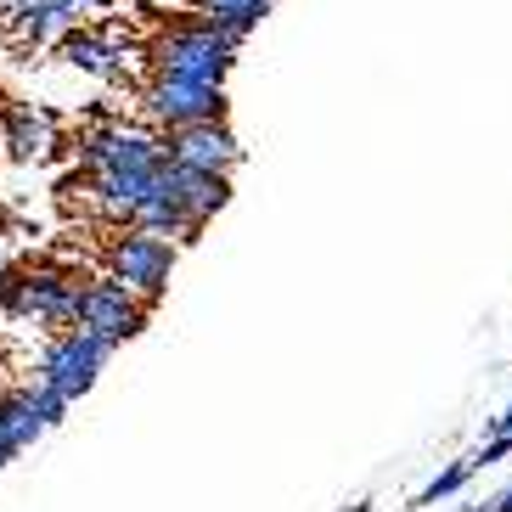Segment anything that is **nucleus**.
I'll list each match as a JSON object with an SVG mask.
<instances>
[{"instance_id": "9", "label": "nucleus", "mask_w": 512, "mask_h": 512, "mask_svg": "<svg viewBox=\"0 0 512 512\" xmlns=\"http://www.w3.org/2000/svg\"><path fill=\"white\" fill-rule=\"evenodd\" d=\"M164 152L186 169H203V175H231L242 164V141L226 119H203L186 124V130H164Z\"/></svg>"}, {"instance_id": "14", "label": "nucleus", "mask_w": 512, "mask_h": 512, "mask_svg": "<svg viewBox=\"0 0 512 512\" xmlns=\"http://www.w3.org/2000/svg\"><path fill=\"white\" fill-rule=\"evenodd\" d=\"M473 479H479V456L467 451V456H456V462H445L434 479L422 484L417 496H411V512H428V507H439V501H456Z\"/></svg>"}, {"instance_id": "10", "label": "nucleus", "mask_w": 512, "mask_h": 512, "mask_svg": "<svg viewBox=\"0 0 512 512\" xmlns=\"http://www.w3.org/2000/svg\"><path fill=\"white\" fill-rule=\"evenodd\" d=\"M68 406H74V400H62L57 389H46V383L34 377L29 389L0 394V428L12 434V445H17V451H29L34 439H46L51 428H57V422L68 417Z\"/></svg>"}, {"instance_id": "12", "label": "nucleus", "mask_w": 512, "mask_h": 512, "mask_svg": "<svg viewBox=\"0 0 512 512\" xmlns=\"http://www.w3.org/2000/svg\"><path fill=\"white\" fill-rule=\"evenodd\" d=\"M0 147H6L12 164H46L62 147L57 119H51L46 107H12V113L0 119Z\"/></svg>"}, {"instance_id": "4", "label": "nucleus", "mask_w": 512, "mask_h": 512, "mask_svg": "<svg viewBox=\"0 0 512 512\" xmlns=\"http://www.w3.org/2000/svg\"><path fill=\"white\" fill-rule=\"evenodd\" d=\"M119 344H107L102 332L91 327H62L46 338V349H40V361H34V377L46 383V389H57L62 400H79V394L96 389V377H102L107 355H113Z\"/></svg>"}, {"instance_id": "2", "label": "nucleus", "mask_w": 512, "mask_h": 512, "mask_svg": "<svg viewBox=\"0 0 512 512\" xmlns=\"http://www.w3.org/2000/svg\"><path fill=\"white\" fill-rule=\"evenodd\" d=\"M147 62H152V74H181V79H203V85H226L231 68H237V34L197 12L186 23H169V29L152 34Z\"/></svg>"}, {"instance_id": "20", "label": "nucleus", "mask_w": 512, "mask_h": 512, "mask_svg": "<svg viewBox=\"0 0 512 512\" xmlns=\"http://www.w3.org/2000/svg\"><path fill=\"white\" fill-rule=\"evenodd\" d=\"M79 12H107V6H113V0H74Z\"/></svg>"}, {"instance_id": "8", "label": "nucleus", "mask_w": 512, "mask_h": 512, "mask_svg": "<svg viewBox=\"0 0 512 512\" xmlns=\"http://www.w3.org/2000/svg\"><path fill=\"white\" fill-rule=\"evenodd\" d=\"M57 57L85 79H102V85H124L130 79V29L119 17H107L102 29H68L57 40Z\"/></svg>"}, {"instance_id": "3", "label": "nucleus", "mask_w": 512, "mask_h": 512, "mask_svg": "<svg viewBox=\"0 0 512 512\" xmlns=\"http://www.w3.org/2000/svg\"><path fill=\"white\" fill-rule=\"evenodd\" d=\"M79 276L62 265H34V271H0V310L40 327H74L79 316Z\"/></svg>"}, {"instance_id": "5", "label": "nucleus", "mask_w": 512, "mask_h": 512, "mask_svg": "<svg viewBox=\"0 0 512 512\" xmlns=\"http://www.w3.org/2000/svg\"><path fill=\"white\" fill-rule=\"evenodd\" d=\"M175 259H181V248L152 226H119V237L107 242V271L119 282H130L147 304L164 299L169 276H175Z\"/></svg>"}, {"instance_id": "19", "label": "nucleus", "mask_w": 512, "mask_h": 512, "mask_svg": "<svg viewBox=\"0 0 512 512\" xmlns=\"http://www.w3.org/2000/svg\"><path fill=\"white\" fill-rule=\"evenodd\" d=\"M12 456H17V445H12V434H6V428H0V467L12 462Z\"/></svg>"}, {"instance_id": "17", "label": "nucleus", "mask_w": 512, "mask_h": 512, "mask_svg": "<svg viewBox=\"0 0 512 512\" xmlns=\"http://www.w3.org/2000/svg\"><path fill=\"white\" fill-rule=\"evenodd\" d=\"M484 434H507V439H512V400H507V406H501L490 422H484Z\"/></svg>"}, {"instance_id": "18", "label": "nucleus", "mask_w": 512, "mask_h": 512, "mask_svg": "<svg viewBox=\"0 0 512 512\" xmlns=\"http://www.w3.org/2000/svg\"><path fill=\"white\" fill-rule=\"evenodd\" d=\"M484 512H512V484H501L496 496H484Z\"/></svg>"}, {"instance_id": "21", "label": "nucleus", "mask_w": 512, "mask_h": 512, "mask_svg": "<svg viewBox=\"0 0 512 512\" xmlns=\"http://www.w3.org/2000/svg\"><path fill=\"white\" fill-rule=\"evenodd\" d=\"M0 6H17V0H0Z\"/></svg>"}, {"instance_id": "7", "label": "nucleus", "mask_w": 512, "mask_h": 512, "mask_svg": "<svg viewBox=\"0 0 512 512\" xmlns=\"http://www.w3.org/2000/svg\"><path fill=\"white\" fill-rule=\"evenodd\" d=\"M141 107H147V119L158 130H186V124H203V119H226V85L152 74V85L141 91Z\"/></svg>"}, {"instance_id": "6", "label": "nucleus", "mask_w": 512, "mask_h": 512, "mask_svg": "<svg viewBox=\"0 0 512 512\" xmlns=\"http://www.w3.org/2000/svg\"><path fill=\"white\" fill-rule=\"evenodd\" d=\"M79 327L102 332L107 344H130L141 327H147V299H141L130 282H119V276H91V282L79 287Z\"/></svg>"}, {"instance_id": "11", "label": "nucleus", "mask_w": 512, "mask_h": 512, "mask_svg": "<svg viewBox=\"0 0 512 512\" xmlns=\"http://www.w3.org/2000/svg\"><path fill=\"white\" fill-rule=\"evenodd\" d=\"M158 192L175 197V203L186 209V220H192V231H203L214 214L231 203V175H203V169H186V164L169 158L164 175H158Z\"/></svg>"}, {"instance_id": "13", "label": "nucleus", "mask_w": 512, "mask_h": 512, "mask_svg": "<svg viewBox=\"0 0 512 512\" xmlns=\"http://www.w3.org/2000/svg\"><path fill=\"white\" fill-rule=\"evenodd\" d=\"M6 12H12V34L23 46H57L68 29H79L74 0H17Z\"/></svg>"}, {"instance_id": "16", "label": "nucleus", "mask_w": 512, "mask_h": 512, "mask_svg": "<svg viewBox=\"0 0 512 512\" xmlns=\"http://www.w3.org/2000/svg\"><path fill=\"white\" fill-rule=\"evenodd\" d=\"M473 456H479V473L484 467H501V462H512V439L507 434H484L479 445H473Z\"/></svg>"}, {"instance_id": "15", "label": "nucleus", "mask_w": 512, "mask_h": 512, "mask_svg": "<svg viewBox=\"0 0 512 512\" xmlns=\"http://www.w3.org/2000/svg\"><path fill=\"white\" fill-rule=\"evenodd\" d=\"M197 12L214 17L220 29H231V34L242 40V34H254L259 23L276 12V0H197Z\"/></svg>"}, {"instance_id": "1", "label": "nucleus", "mask_w": 512, "mask_h": 512, "mask_svg": "<svg viewBox=\"0 0 512 512\" xmlns=\"http://www.w3.org/2000/svg\"><path fill=\"white\" fill-rule=\"evenodd\" d=\"M164 164V136H147L130 124H96L79 136V175L91 186V203L102 220H119V226H136V214L158 192Z\"/></svg>"}]
</instances>
